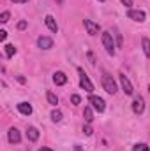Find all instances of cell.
<instances>
[{"mask_svg": "<svg viewBox=\"0 0 150 151\" xmlns=\"http://www.w3.org/2000/svg\"><path fill=\"white\" fill-rule=\"evenodd\" d=\"M103 46H104V49H106L108 55H115V42H113V35L110 32L103 34Z\"/></svg>", "mask_w": 150, "mask_h": 151, "instance_id": "3957f363", "label": "cell"}, {"mask_svg": "<svg viewBox=\"0 0 150 151\" xmlns=\"http://www.w3.org/2000/svg\"><path fill=\"white\" fill-rule=\"evenodd\" d=\"M46 99H48V102H50L51 106H57V104H58V97H57L53 91H48V93H46Z\"/></svg>", "mask_w": 150, "mask_h": 151, "instance_id": "e0dca14e", "label": "cell"}, {"mask_svg": "<svg viewBox=\"0 0 150 151\" xmlns=\"http://www.w3.org/2000/svg\"><path fill=\"white\" fill-rule=\"evenodd\" d=\"M27 139H28L30 142H36L39 139V130L36 127H28V128H27Z\"/></svg>", "mask_w": 150, "mask_h": 151, "instance_id": "4fadbf2b", "label": "cell"}, {"mask_svg": "<svg viewBox=\"0 0 150 151\" xmlns=\"http://www.w3.org/2000/svg\"><path fill=\"white\" fill-rule=\"evenodd\" d=\"M141 46H143V51H145V55L150 58V39L143 37V39H141Z\"/></svg>", "mask_w": 150, "mask_h": 151, "instance_id": "ac0fdd59", "label": "cell"}, {"mask_svg": "<svg viewBox=\"0 0 150 151\" xmlns=\"http://www.w3.org/2000/svg\"><path fill=\"white\" fill-rule=\"evenodd\" d=\"M51 119H53L55 123H58V121H62V113H60L58 109H55V111H51Z\"/></svg>", "mask_w": 150, "mask_h": 151, "instance_id": "ffe728a7", "label": "cell"}, {"mask_svg": "<svg viewBox=\"0 0 150 151\" xmlns=\"http://www.w3.org/2000/svg\"><path fill=\"white\" fill-rule=\"evenodd\" d=\"M83 116H85V121H87V123H92V121H94V111H92V107H85Z\"/></svg>", "mask_w": 150, "mask_h": 151, "instance_id": "9a60e30c", "label": "cell"}, {"mask_svg": "<svg viewBox=\"0 0 150 151\" xmlns=\"http://www.w3.org/2000/svg\"><path fill=\"white\" fill-rule=\"evenodd\" d=\"M9 16H11L9 11H4V12L0 14V21H2V23H7V21H9Z\"/></svg>", "mask_w": 150, "mask_h": 151, "instance_id": "44dd1931", "label": "cell"}, {"mask_svg": "<svg viewBox=\"0 0 150 151\" xmlns=\"http://www.w3.org/2000/svg\"><path fill=\"white\" fill-rule=\"evenodd\" d=\"M4 49H5V56H7V58H11V56H14V55H16V47H14L12 44H5V46H4Z\"/></svg>", "mask_w": 150, "mask_h": 151, "instance_id": "2e32d148", "label": "cell"}, {"mask_svg": "<svg viewBox=\"0 0 150 151\" xmlns=\"http://www.w3.org/2000/svg\"><path fill=\"white\" fill-rule=\"evenodd\" d=\"M18 28H20V30H25V28H27V21H20V23H18Z\"/></svg>", "mask_w": 150, "mask_h": 151, "instance_id": "cb8c5ba5", "label": "cell"}, {"mask_svg": "<svg viewBox=\"0 0 150 151\" xmlns=\"http://www.w3.org/2000/svg\"><path fill=\"white\" fill-rule=\"evenodd\" d=\"M14 4H25V2H28V0H12Z\"/></svg>", "mask_w": 150, "mask_h": 151, "instance_id": "4316f807", "label": "cell"}, {"mask_svg": "<svg viewBox=\"0 0 150 151\" xmlns=\"http://www.w3.org/2000/svg\"><path fill=\"white\" fill-rule=\"evenodd\" d=\"M88 102L92 104V107L95 109V111H99V113H103L104 109H106V102L101 99V97H95V95H90V99H88Z\"/></svg>", "mask_w": 150, "mask_h": 151, "instance_id": "5b68a950", "label": "cell"}, {"mask_svg": "<svg viewBox=\"0 0 150 151\" xmlns=\"http://www.w3.org/2000/svg\"><path fill=\"white\" fill-rule=\"evenodd\" d=\"M78 74H79V84H81V88H83L85 91L92 93V91H94V84H92V81L88 79V76L85 74V70H83L81 67H78Z\"/></svg>", "mask_w": 150, "mask_h": 151, "instance_id": "6da1fadb", "label": "cell"}, {"mask_svg": "<svg viewBox=\"0 0 150 151\" xmlns=\"http://www.w3.org/2000/svg\"><path fill=\"white\" fill-rule=\"evenodd\" d=\"M127 18L133 19V21L143 23L145 18H147V14H145V11H141V9H127Z\"/></svg>", "mask_w": 150, "mask_h": 151, "instance_id": "277c9868", "label": "cell"}, {"mask_svg": "<svg viewBox=\"0 0 150 151\" xmlns=\"http://www.w3.org/2000/svg\"><path fill=\"white\" fill-rule=\"evenodd\" d=\"M71 102H73V106H78L81 102V97L79 95H71Z\"/></svg>", "mask_w": 150, "mask_h": 151, "instance_id": "603a6c76", "label": "cell"}, {"mask_svg": "<svg viewBox=\"0 0 150 151\" xmlns=\"http://www.w3.org/2000/svg\"><path fill=\"white\" fill-rule=\"evenodd\" d=\"M44 23H46V27H48L53 34H57V32H58V25H57V21H55V18H53V16H50V14H48V16L44 18Z\"/></svg>", "mask_w": 150, "mask_h": 151, "instance_id": "8fae6325", "label": "cell"}, {"mask_svg": "<svg viewBox=\"0 0 150 151\" xmlns=\"http://www.w3.org/2000/svg\"><path fill=\"white\" fill-rule=\"evenodd\" d=\"M133 111H134V114H143V111H145V102H143V99L141 97H136L134 100H133Z\"/></svg>", "mask_w": 150, "mask_h": 151, "instance_id": "9c48e42d", "label": "cell"}, {"mask_svg": "<svg viewBox=\"0 0 150 151\" xmlns=\"http://www.w3.org/2000/svg\"><path fill=\"white\" fill-rule=\"evenodd\" d=\"M83 134H85V135H92V134H94L92 127H90V125H85V127H83Z\"/></svg>", "mask_w": 150, "mask_h": 151, "instance_id": "7402d4cb", "label": "cell"}, {"mask_svg": "<svg viewBox=\"0 0 150 151\" xmlns=\"http://www.w3.org/2000/svg\"><path fill=\"white\" fill-rule=\"evenodd\" d=\"M103 86H104V90H106L110 95H115V93H117V83H115V79H113L110 74L103 76Z\"/></svg>", "mask_w": 150, "mask_h": 151, "instance_id": "7a4b0ae2", "label": "cell"}, {"mask_svg": "<svg viewBox=\"0 0 150 151\" xmlns=\"http://www.w3.org/2000/svg\"><path fill=\"white\" fill-rule=\"evenodd\" d=\"M37 46L41 49H51V47H53V39L46 37V35H41V37L37 39Z\"/></svg>", "mask_w": 150, "mask_h": 151, "instance_id": "30bf717a", "label": "cell"}, {"mask_svg": "<svg viewBox=\"0 0 150 151\" xmlns=\"http://www.w3.org/2000/svg\"><path fill=\"white\" fill-rule=\"evenodd\" d=\"M7 137H9V142H11V144H20V142H21V134H20V130L14 128V127L7 132Z\"/></svg>", "mask_w": 150, "mask_h": 151, "instance_id": "ba28073f", "label": "cell"}, {"mask_svg": "<svg viewBox=\"0 0 150 151\" xmlns=\"http://www.w3.org/2000/svg\"><path fill=\"white\" fill-rule=\"evenodd\" d=\"M53 83H55L57 86H64V84L67 83V76L64 74V72H55V74H53Z\"/></svg>", "mask_w": 150, "mask_h": 151, "instance_id": "7c38bea8", "label": "cell"}, {"mask_svg": "<svg viewBox=\"0 0 150 151\" xmlns=\"http://www.w3.org/2000/svg\"><path fill=\"white\" fill-rule=\"evenodd\" d=\"M122 4H124L125 7H131V5H133V0H122Z\"/></svg>", "mask_w": 150, "mask_h": 151, "instance_id": "484cf974", "label": "cell"}, {"mask_svg": "<svg viewBox=\"0 0 150 151\" xmlns=\"http://www.w3.org/2000/svg\"><path fill=\"white\" fill-rule=\"evenodd\" d=\"M99 2H104V0H99Z\"/></svg>", "mask_w": 150, "mask_h": 151, "instance_id": "f546056e", "label": "cell"}, {"mask_svg": "<svg viewBox=\"0 0 150 151\" xmlns=\"http://www.w3.org/2000/svg\"><path fill=\"white\" fill-rule=\"evenodd\" d=\"M133 151H150V148H149V144H145V142H138V144H134Z\"/></svg>", "mask_w": 150, "mask_h": 151, "instance_id": "d6986e66", "label": "cell"}, {"mask_svg": "<svg viewBox=\"0 0 150 151\" xmlns=\"http://www.w3.org/2000/svg\"><path fill=\"white\" fill-rule=\"evenodd\" d=\"M149 93H150V84H149Z\"/></svg>", "mask_w": 150, "mask_h": 151, "instance_id": "f1b7e54d", "label": "cell"}, {"mask_svg": "<svg viewBox=\"0 0 150 151\" xmlns=\"http://www.w3.org/2000/svg\"><path fill=\"white\" fill-rule=\"evenodd\" d=\"M83 25H85L88 35H97V34H99V25H97L95 21H92V19H83Z\"/></svg>", "mask_w": 150, "mask_h": 151, "instance_id": "8992f818", "label": "cell"}, {"mask_svg": "<svg viewBox=\"0 0 150 151\" xmlns=\"http://www.w3.org/2000/svg\"><path fill=\"white\" fill-rule=\"evenodd\" d=\"M39 151H53V150H50V148H41Z\"/></svg>", "mask_w": 150, "mask_h": 151, "instance_id": "83f0119b", "label": "cell"}, {"mask_svg": "<svg viewBox=\"0 0 150 151\" xmlns=\"http://www.w3.org/2000/svg\"><path fill=\"white\" fill-rule=\"evenodd\" d=\"M18 111L23 114V116H30L32 114V106L28 102H20L18 104Z\"/></svg>", "mask_w": 150, "mask_h": 151, "instance_id": "5bb4252c", "label": "cell"}, {"mask_svg": "<svg viewBox=\"0 0 150 151\" xmlns=\"http://www.w3.org/2000/svg\"><path fill=\"white\" fill-rule=\"evenodd\" d=\"M120 84H122V90H124L125 95H133V93H134V88H133L131 81H129L124 74H120Z\"/></svg>", "mask_w": 150, "mask_h": 151, "instance_id": "52a82bcc", "label": "cell"}, {"mask_svg": "<svg viewBox=\"0 0 150 151\" xmlns=\"http://www.w3.org/2000/svg\"><path fill=\"white\" fill-rule=\"evenodd\" d=\"M5 37H7V32L5 30H0V40H5Z\"/></svg>", "mask_w": 150, "mask_h": 151, "instance_id": "d4e9b609", "label": "cell"}]
</instances>
